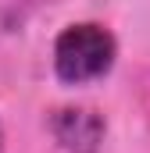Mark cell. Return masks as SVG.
Returning <instances> with one entry per match:
<instances>
[{
  "label": "cell",
  "mask_w": 150,
  "mask_h": 153,
  "mask_svg": "<svg viewBox=\"0 0 150 153\" xmlns=\"http://www.w3.org/2000/svg\"><path fill=\"white\" fill-rule=\"evenodd\" d=\"M114 36L97 22L68 25L54 39V75L68 85H86L93 78H104L114 64Z\"/></svg>",
  "instance_id": "1"
},
{
  "label": "cell",
  "mask_w": 150,
  "mask_h": 153,
  "mask_svg": "<svg viewBox=\"0 0 150 153\" xmlns=\"http://www.w3.org/2000/svg\"><path fill=\"white\" fill-rule=\"evenodd\" d=\"M50 132L64 153H97L107 135V125L89 107H61L50 114Z\"/></svg>",
  "instance_id": "2"
}]
</instances>
